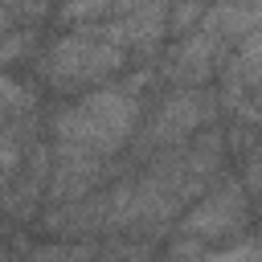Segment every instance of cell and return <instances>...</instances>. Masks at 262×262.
<instances>
[{
  "label": "cell",
  "mask_w": 262,
  "mask_h": 262,
  "mask_svg": "<svg viewBox=\"0 0 262 262\" xmlns=\"http://www.w3.org/2000/svg\"><path fill=\"white\" fill-rule=\"evenodd\" d=\"M205 262H262V246L254 242V233L229 242V246H217L205 254Z\"/></svg>",
  "instance_id": "11"
},
{
  "label": "cell",
  "mask_w": 262,
  "mask_h": 262,
  "mask_svg": "<svg viewBox=\"0 0 262 262\" xmlns=\"http://www.w3.org/2000/svg\"><path fill=\"white\" fill-rule=\"evenodd\" d=\"M233 53V41L225 37L221 20H217V8H205L201 25L184 37H176L164 57L156 61L160 70V86H217L225 61Z\"/></svg>",
  "instance_id": "5"
},
{
  "label": "cell",
  "mask_w": 262,
  "mask_h": 262,
  "mask_svg": "<svg viewBox=\"0 0 262 262\" xmlns=\"http://www.w3.org/2000/svg\"><path fill=\"white\" fill-rule=\"evenodd\" d=\"M205 254H209V246H201L192 237H168L151 262H205Z\"/></svg>",
  "instance_id": "12"
},
{
  "label": "cell",
  "mask_w": 262,
  "mask_h": 262,
  "mask_svg": "<svg viewBox=\"0 0 262 262\" xmlns=\"http://www.w3.org/2000/svg\"><path fill=\"white\" fill-rule=\"evenodd\" d=\"M49 172H53V143H49V131H45L29 147V156H25L12 188L0 201V217L8 225H33V221H41L45 196H49Z\"/></svg>",
  "instance_id": "6"
},
{
  "label": "cell",
  "mask_w": 262,
  "mask_h": 262,
  "mask_svg": "<svg viewBox=\"0 0 262 262\" xmlns=\"http://www.w3.org/2000/svg\"><path fill=\"white\" fill-rule=\"evenodd\" d=\"M237 180H242V188H246V196L254 205V217L262 221V139L246 156H237Z\"/></svg>",
  "instance_id": "10"
},
{
  "label": "cell",
  "mask_w": 262,
  "mask_h": 262,
  "mask_svg": "<svg viewBox=\"0 0 262 262\" xmlns=\"http://www.w3.org/2000/svg\"><path fill=\"white\" fill-rule=\"evenodd\" d=\"M254 221H258V217H254V205H250L237 172L229 168V172H221V176L213 180V188L176 221V233H172V237H192V242L217 250V246H229V242L246 237Z\"/></svg>",
  "instance_id": "4"
},
{
  "label": "cell",
  "mask_w": 262,
  "mask_h": 262,
  "mask_svg": "<svg viewBox=\"0 0 262 262\" xmlns=\"http://www.w3.org/2000/svg\"><path fill=\"white\" fill-rule=\"evenodd\" d=\"M221 119H225V111H221L217 86H168L156 94L131 151H127V164L139 168L151 156H164V151L196 139L201 131L221 127Z\"/></svg>",
  "instance_id": "3"
},
{
  "label": "cell",
  "mask_w": 262,
  "mask_h": 262,
  "mask_svg": "<svg viewBox=\"0 0 262 262\" xmlns=\"http://www.w3.org/2000/svg\"><path fill=\"white\" fill-rule=\"evenodd\" d=\"M37 111H45L41 106V86L33 78L0 70V127H12V123H20Z\"/></svg>",
  "instance_id": "8"
},
{
  "label": "cell",
  "mask_w": 262,
  "mask_h": 262,
  "mask_svg": "<svg viewBox=\"0 0 262 262\" xmlns=\"http://www.w3.org/2000/svg\"><path fill=\"white\" fill-rule=\"evenodd\" d=\"M160 254V246L139 242V237H102L94 262H151Z\"/></svg>",
  "instance_id": "9"
},
{
  "label": "cell",
  "mask_w": 262,
  "mask_h": 262,
  "mask_svg": "<svg viewBox=\"0 0 262 262\" xmlns=\"http://www.w3.org/2000/svg\"><path fill=\"white\" fill-rule=\"evenodd\" d=\"M160 70L135 66L111 86H98L78 98H61L45 106V131L49 143L74 147L98 160H123L160 94Z\"/></svg>",
  "instance_id": "1"
},
{
  "label": "cell",
  "mask_w": 262,
  "mask_h": 262,
  "mask_svg": "<svg viewBox=\"0 0 262 262\" xmlns=\"http://www.w3.org/2000/svg\"><path fill=\"white\" fill-rule=\"evenodd\" d=\"M29 262H74L70 258V246L66 242H33V250H29Z\"/></svg>",
  "instance_id": "13"
},
{
  "label": "cell",
  "mask_w": 262,
  "mask_h": 262,
  "mask_svg": "<svg viewBox=\"0 0 262 262\" xmlns=\"http://www.w3.org/2000/svg\"><path fill=\"white\" fill-rule=\"evenodd\" d=\"M131 70L135 57L94 33H53L37 45L29 61V78L41 86V94H53V102L111 86Z\"/></svg>",
  "instance_id": "2"
},
{
  "label": "cell",
  "mask_w": 262,
  "mask_h": 262,
  "mask_svg": "<svg viewBox=\"0 0 262 262\" xmlns=\"http://www.w3.org/2000/svg\"><path fill=\"white\" fill-rule=\"evenodd\" d=\"M41 135H45V111H37V115H29V119H20L12 127H0V201L12 188V180H16V172H20L25 156H29V147Z\"/></svg>",
  "instance_id": "7"
}]
</instances>
